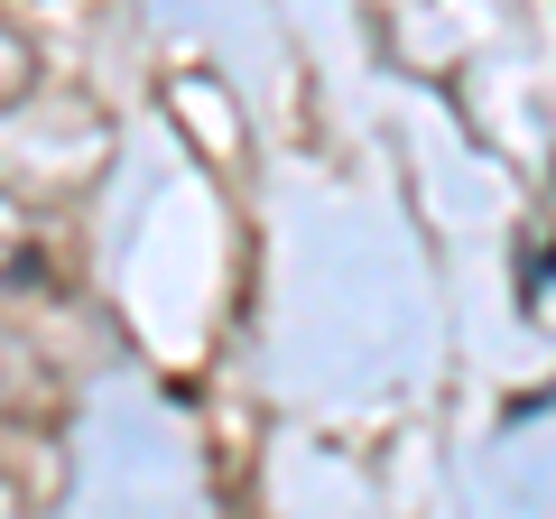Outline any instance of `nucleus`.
<instances>
[{
    "instance_id": "nucleus-1",
    "label": "nucleus",
    "mask_w": 556,
    "mask_h": 519,
    "mask_svg": "<svg viewBox=\"0 0 556 519\" xmlns=\"http://www.w3.org/2000/svg\"><path fill=\"white\" fill-rule=\"evenodd\" d=\"M47 279H56V260H47L38 204H20L10 186H0V288H10V298H28V288H47Z\"/></svg>"
},
{
    "instance_id": "nucleus-2",
    "label": "nucleus",
    "mask_w": 556,
    "mask_h": 519,
    "mask_svg": "<svg viewBox=\"0 0 556 519\" xmlns=\"http://www.w3.org/2000/svg\"><path fill=\"white\" fill-rule=\"evenodd\" d=\"M28 84H38V47H28V38H20V28L0 20V112H10V102H20V93H28Z\"/></svg>"
},
{
    "instance_id": "nucleus-3",
    "label": "nucleus",
    "mask_w": 556,
    "mask_h": 519,
    "mask_svg": "<svg viewBox=\"0 0 556 519\" xmlns=\"http://www.w3.org/2000/svg\"><path fill=\"white\" fill-rule=\"evenodd\" d=\"M10 390H20V353H10V343H0V400H10Z\"/></svg>"
}]
</instances>
